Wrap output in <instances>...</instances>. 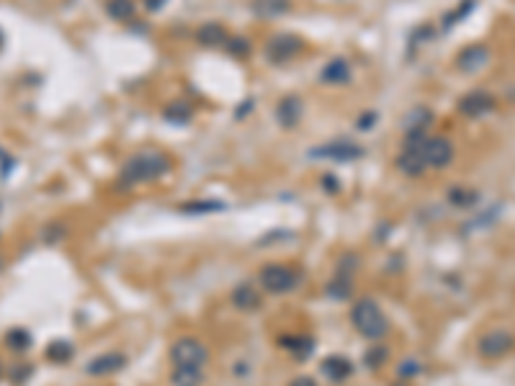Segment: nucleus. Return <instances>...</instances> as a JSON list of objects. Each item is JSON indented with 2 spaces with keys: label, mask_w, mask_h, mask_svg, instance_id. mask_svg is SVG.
I'll return each mask as SVG.
<instances>
[{
  "label": "nucleus",
  "mask_w": 515,
  "mask_h": 386,
  "mask_svg": "<svg viewBox=\"0 0 515 386\" xmlns=\"http://www.w3.org/2000/svg\"><path fill=\"white\" fill-rule=\"evenodd\" d=\"M170 170V157L155 149L139 152L121 168V183L124 186H139V183H149V180L163 178L165 173Z\"/></svg>",
  "instance_id": "obj_1"
},
{
  "label": "nucleus",
  "mask_w": 515,
  "mask_h": 386,
  "mask_svg": "<svg viewBox=\"0 0 515 386\" xmlns=\"http://www.w3.org/2000/svg\"><path fill=\"white\" fill-rule=\"evenodd\" d=\"M351 322L356 327V332L364 335L366 340H381L389 330L387 314L381 312V306L371 299H361L359 304L353 306Z\"/></svg>",
  "instance_id": "obj_2"
},
{
  "label": "nucleus",
  "mask_w": 515,
  "mask_h": 386,
  "mask_svg": "<svg viewBox=\"0 0 515 386\" xmlns=\"http://www.w3.org/2000/svg\"><path fill=\"white\" fill-rule=\"evenodd\" d=\"M170 361L173 368L180 371H204V366L209 363V348L199 337H180L173 342Z\"/></svg>",
  "instance_id": "obj_3"
},
{
  "label": "nucleus",
  "mask_w": 515,
  "mask_h": 386,
  "mask_svg": "<svg viewBox=\"0 0 515 386\" xmlns=\"http://www.w3.org/2000/svg\"><path fill=\"white\" fill-rule=\"evenodd\" d=\"M299 283V273L294 268L281 266V263H271L261 270V286L268 294H286Z\"/></svg>",
  "instance_id": "obj_4"
},
{
  "label": "nucleus",
  "mask_w": 515,
  "mask_h": 386,
  "mask_svg": "<svg viewBox=\"0 0 515 386\" xmlns=\"http://www.w3.org/2000/svg\"><path fill=\"white\" fill-rule=\"evenodd\" d=\"M454 155L456 149L446 137H430L428 134V139L423 142V157H426L428 168H448Z\"/></svg>",
  "instance_id": "obj_5"
},
{
  "label": "nucleus",
  "mask_w": 515,
  "mask_h": 386,
  "mask_svg": "<svg viewBox=\"0 0 515 386\" xmlns=\"http://www.w3.org/2000/svg\"><path fill=\"white\" fill-rule=\"evenodd\" d=\"M459 111L469 119H479V116H487L490 111H495V96L490 90L477 88L466 93V96L459 101Z\"/></svg>",
  "instance_id": "obj_6"
},
{
  "label": "nucleus",
  "mask_w": 515,
  "mask_h": 386,
  "mask_svg": "<svg viewBox=\"0 0 515 386\" xmlns=\"http://www.w3.org/2000/svg\"><path fill=\"white\" fill-rule=\"evenodd\" d=\"M513 348H515V337L510 332H505V330H492V332L482 335V340L477 345L479 356L485 358H502Z\"/></svg>",
  "instance_id": "obj_7"
},
{
  "label": "nucleus",
  "mask_w": 515,
  "mask_h": 386,
  "mask_svg": "<svg viewBox=\"0 0 515 386\" xmlns=\"http://www.w3.org/2000/svg\"><path fill=\"white\" fill-rule=\"evenodd\" d=\"M299 52H302V42L297 37H289V34H278L276 39H271L268 49H266L273 65H284V62L294 60Z\"/></svg>",
  "instance_id": "obj_8"
},
{
  "label": "nucleus",
  "mask_w": 515,
  "mask_h": 386,
  "mask_svg": "<svg viewBox=\"0 0 515 386\" xmlns=\"http://www.w3.org/2000/svg\"><path fill=\"white\" fill-rule=\"evenodd\" d=\"M487 62H490V46H485V44L466 46V49H464V52L456 57V65H459V70H461V73H469V75L479 73V70H485Z\"/></svg>",
  "instance_id": "obj_9"
},
{
  "label": "nucleus",
  "mask_w": 515,
  "mask_h": 386,
  "mask_svg": "<svg viewBox=\"0 0 515 386\" xmlns=\"http://www.w3.org/2000/svg\"><path fill=\"white\" fill-rule=\"evenodd\" d=\"M196 42H199V44H204V46L217 49V46L227 44V42H230V37H227L224 26H219V23H204L201 29L196 31Z\"/></svg>",
  "instance_id": "obj_10"
},
{
  "label": "nucleus",
  "mask_w": 515,
  "mask_h": 386,
  "mask_svg": "<svg viewBox=\"0 0 515 386\" xmlns=\"http://www.w3.org/2000/svg\"><path fill=\"white\" fill-rule=\"evenodd\" d=\"M320 77H322V82H330V85H343V82L351 80V65L337 57V60L325 65Z\"/></svg>",
  "instance_id": "obj_11"
},
{
  "label": "nucleus",
  "mask_w": 515,
  "mask_h": 386,
  "mask_svg": "<svg viewBox=\"0 0 515 386\" xmlns=\"http://www.w3.org/2000/svg\"><path fill=\"white\" fill-rule=\"evenodd\" d=\"M320 157H330V160H356L364 155V149L351 144V142H340V144H328L322 149H314Z\"/></svg>",
  "instance_id": "obj_12"
},
{
  "label": "nucleus",
  "mask_w": 515,
  "mask_h": 386,
  "mask_svg": "<svg viewBox=\"0 0 515 386\" xmlns=\"http://www.w3.org/2000/svg\"><path fill=\"white\" fill-rule=\"evenodd\" d=\"M278 121L284 124V127H294L299 119H302V101L299 98H294V96H289V98H284L281 104H278Z\"/></svg>",
  "instance_id": "obj_13"
},
{
  "label": "nucleus",
  "mask_w": 515,
  "mask_h": 386,
  "mask_svg": "<svg viewBox=\"0 0 515 386\" xmlns=\"http://www.w3.org/2000/svg\"><path fill=\"white\" fill-rule=\"evenodd\" d=\"M322 371L328 373V379L343 381L345 376L351 373V363H348L343 356H333V358H328V361L322 363Z\"/></svg>",
  "instance_id": "obj_14"
},
{
  "label": "nucleus",
  "mask_w": 515,
  "mask_h": 386,
  "mask_svg": "<svg viewBox=\"0 0 515 386\" xmlns=\"http://www.w3.org/2000/svg\"><path fill=\"white\" fill-rule=\"evenodd\" d=\"M135 0H108L106 3V13L111 15L113 21H129L135 15Z\"/></svg>",
  "instance_id": "obj_15"
},
{
  "label": "nucleus",
  "mask_w": 515,
  "mask_h": 386,
  "mask_svg": "<svg viewBox=\"0 0 515 386\" xmlns=\"http://www.w3.org/2000/svg\"><path fill=\"white\" fill-rule=\"evenodd\" d=\"M289 8V0H253V11L258 15H284Z\"/></svg>",
  "instance_id": "obj_16"
},
{
  "label": "nucleus",
  "mask_w": 515,
  "mask_h": 386,
  "mask_svg": "<svg viewBox=\"0 0 515 386\" xmlns=\"http://www.w3.org/2000/svg\"><path fill=\"white\" fill-rule=\"evenodd\" d=\"M121 363H124V361H121V356H101L98 361H93V363L88 366V373H93V376L111 373V371H116Z\"/></svg>",
  "instance_id": "obj_17"
},
{
  "label": "nucleus",
  "mask_w": 515,
  "mask_h": 386,
  "mask_svg": "<svg viewBox=\"0 0 515 386\" xmlns=\"http://www.w3.org/2000/svg\"><path fill=\"white\" fill-rule=\"evenodd\" d=\"M235 304H237L240 309H253V306L261 304V297H258V291H255L253 286H240V289L235 291Z\"/></svg>",
  "instance_id": "obj_18"
},
{
  "label": "nucleus",
  "mask_w": 515,
  "mask_h": 386,
  "mask_svg": "<svg viewBox=\"0 0 515 386\" xmlns=\"http://www.w3.org/2000/svg\"><path fill=\"white\" fill-rule=\"evenodd\" d=\"M173 386H201L204 381V371H180V368H173Z\"/></svg>",
  "instance_id": "obj_19"
},
{
  "label": "nucleus",
  "mask_w": 515,
  "mask_h": 386,
  "mask_svg": "<svg viewBox=\"0 0 515 386\" xmlns=\"http://www.w3.org/2000/svg\"><path fill=\"white\" fill-rule=\"evenodd\" d=\"M477 199H479L477 193L466 191V188H451V193H448V201L456 204V206H471Z\"/></svg>",
  "instance_id": "obj_20"
},
{
  "label": "nucleus",
  "mask_w": 515,
  "mask_h": 386,
  "mask_svg": "<svg viewBox=\"0 0 515 386\" xmlns=\"http://www.w3.org/2000/svg\"><path fill=\"white\" fill-rule=\"evenodd\" d=\"M6 342H8V348L26 350L31 345V335L26 332V330H11V332H8V337H6Z\"/></svg>",
  "instance_id": "obj_21"
},
{
  "label": "nucleus",
  "mask_w": 515,
  "mask_h": 386,
  "mask_svg": "<svg viewBox=\"0 0 515 386\" xmlns=\"http://www.w3.org/2000/svg\"><path fill=\"white\" fill-rule=\"evenodd\" d=\"M227 46H230V54H235V57H247L250 54V44L245 39H230Z\"/></svg>",
  "instance_id": "obj_22"
},
{
  "label": "nucleus",
  "mask_w": 515,
  "mask_h": 386,
  "mask_svg": "<svg viewBox=\"0 0 515 386\" xmlns=\"http://www.w3.org/2000/svg\"><path fill=\"white\" fill-rule=\"evenodd\" d=\"M68 356H70V348L65 342H57V345L49 348V358H54V361H68Z\"/></svg>",
  "instance_id": "obj_23"
},
{
  "label": "nucleus",
  "mask_w": 515,
  "mask_h": 386,
  "mask_svg": "<svg viewBox=\"0 0 515 386\" xmlns=\"http://www.w3.org/2000/svg\"><path fill=\"white\" fill-rule=\"evenodd\" d=\"M289 386H317V384H314V379H309V376H299V379H294Z\"/></svg>",
  "instance_id": "obj_24"
},
{
  "label": "nucleus",
  "mask_w": 515,
  "mask_h": 386,
  "mask_svg": "<svg viewBox=\"0 0 515 386\" xmlns=\"http://www.w3.org/2000/svg\"><path fill=\"white\" fill-rule=\"evenodd\" d=\"M144 3H147V8H149V11H157V8L163 6L165 0H144Z\"/></svg>",
  "instance_id": "obj_25"
},
{
  "label": "nucleus",
  "mask_w": 515,
  "mask_h": 386,
  "mask_svg": "<svg viewBox=\"0 0 515 386\" xmlns=\"http://www.w3.org/2000/svg\"><path fill=\"white\" fill-rule=\"evenodd\" d=\"M0 376H3V366H0Z\"/></svg>",
  "instance_id": "obj_26"
}]
</instances>
